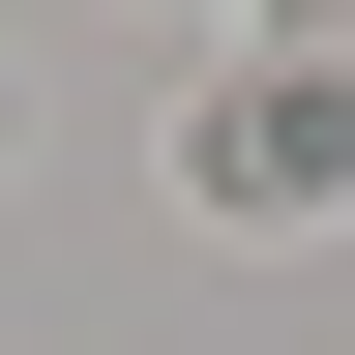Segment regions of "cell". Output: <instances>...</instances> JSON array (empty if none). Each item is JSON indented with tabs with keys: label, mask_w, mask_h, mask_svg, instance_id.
<instances>
[{
	"label": "cell",
	"mask_w": 355,
	"mask_h": 355,
	"mask_svg": "<svg viewBox=\"0 0 355 355\" xmlns=\"http://www.w3.org/2000/svg\"><path fill=\"white\" fill-rule=\"evenodd\" d=\"M355 178V89H237V119H207V207H326Z\"/></svg>",
	"instance_id": "1"
}]
</instances>
